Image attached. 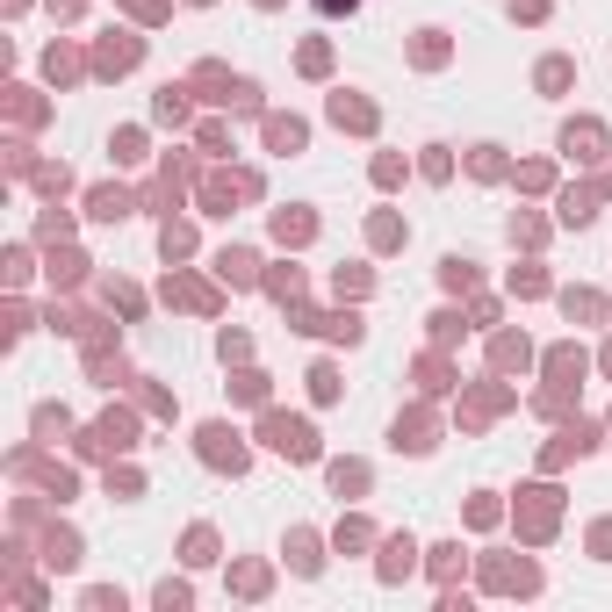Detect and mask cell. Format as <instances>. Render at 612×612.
<instances>
[{"label": "cell", "instance_id": "cell-1", "mask_svg": "<svg viewBox=\"0 0 612 612\" xmlns=\"http://www.w3.org/2000/svg\"><path fill=\"white\" fill-rule=\"evenodd\" d=\"M267 447L289 454V461H317V432H310V418H267Z\"/></svg>", "mask_w": 612, "mask_h": 612}, {"label": "cell", "instance_id": "cell-2", "mask_svg": "<svg viewBox=\"0 0 612 612\" xmlns=\"http://www.w3.org/2000/svg\"><path fill=\"white\" fill-rule=\"evenodd\" d=\"M202 461H209V469H231V476L245 469V447H238L231 425H202Z\"/></svg>", "mask_w": 612, "mask_h": 612}, {"label": "cell", "instance_id": "cell-3", "mask_svg": "<svg viewBox=\"0 0 612 612\" xmlns=\"http://www.w3.org/2000/svg\"><path fill=\"white\" fill-rule=\"evenodd\" d=\"M410 569H418V540H410V533H390V540H382V562H375V577H382V584H404Z\"/></svg>", "mask_w": 612, "mask_h": 612}, {"label": "cell", "instance_id": "cell-4", "mask_svg": "<svg viewBox=\"0 0 612 612\" xmlns=\"http://www.w3.org/2000/svg\"><path fill=\"white\" fill-rule=\"evenodd\" d=\"M281 555L296 562V577H317V569H324V555H317V533H289V540H281Z\"/></svg>", "mask_w": 612, "mask_h": 612}, {"label": "cell", "instance_id": "cell-5", "mask_svg": "<svg viewBox=\"0 0 612 612\" xmlns=\"http://www.w3.org/2000/svg\"><path fill=\"white\" fill-rule=\"evenodd\" d=\"M181 562H188V569H209V562H216V533H209V526H195V533L181 540Z\"/></svg>", "mask_w": 612, "mask_h": 612}, {"label": "cell", "instance_id": "cell-6", "mask_svg": "<svg viewBox=\"0 0 612 612\" xmlns=\"http://www.w3.org/2000/svg\"><path fill=\"white\" fill-rule=\"evenodd\" d=\"M87 216L115 223V216H130V195H123V188H94V195H87Z\"/></svg>", "mask_w": 612, "mask_h": 612}, {"label": "cell", "instance_id": "cell-7", "mask_svg": "<svg viewBox=\"0 0 612 612\" xmlns=\"http://www.w3.org/2000/svg\"><path fill=\"white\" fill-rule=\"evenodd\" d=\"M432 454V425H425V418H397V454Z\"/></svg>", "mask_w": 612, "mask_h": 612}, {"label": "cell", "instance_id": "cell-8", "mask_svg": "<svg viewBox=\"0 0 612 612\" xmlns=\"http://www.w3.org/2000/svg\"><path fill=\"white\" fill-rule=\"evenodd\" d=\"M267 144H274V152H303V123H296V115H274V123H267Z\"/></svg>", "mask_w": 612, "mask_h": 612}, {"label": "cell", "instance_id": "cell-9", "mask_svg": "<svg viewBox=\"0 0 612 612\" xmlns=\"http://www.w3.org/2000/svg\"><path fill=\"white\" fill-rule=\"evenodd\" d=\"M216 274L245 289V281H252V252H245V245H231V252H216Z\"/></svg>", "mask_w": 612, "mask_h": 612}, {"label": "cell", "instance_id": "cell-10", "mask_svg": "<svg viewBox=\"0 0 612 612\" xmlns=\"http://www.w3.org/2000/svg\"><path fill=\"white\" fill-rule=\"evenodd\" d=\"M44 569H80V540H73V533H51V548H44Z\"/></svg>", "mask_w": 612, "mask_h": 612}, {"label": "cell", "instance_id": "cell-11", "mask_svg": "<svg viewBox=\"0 0 612 612\" xmlns=\"http://www.w3.org/2000/svg\"><path fill=\"white\" fill-rule=\"evenodd\" d=\"M152 606H159V612H188V606H195V591L166 577V584H152Z\"/></svg>", "mask_w": 612, "mask_h": 612}, {"label": "cell", "instance_id": "cell-12", "mask_svg": "<svg viewBox=\"0 0 612 612\" xmlns=\"http://www.w3.org/2000/svg\"><path fill=\"white\" fill-rule=\"evenodd\" d=\"M123 65H137V36H123V44H102V73H123Z\"/></svg>", "mask_w": 612, "mask_h": 612}, {"label": "cell", "instance_id": "cell-13", "mask_svg": "<svg viewBox=\"0 0 612 612\" xmlns=\"http://www.w3.org/2000/svg\"><path fill=\"white\" fill-rule=\"evenodd\" d=\"M188 245H195V238H188V223H166V231H159V252H166V260H181Z\"/></svg>", "mask_w": 612, "mask_h": 612}, {"label": "cell", "instance_id": "cell-14", "mask_svg": "<svg viewBox=\"0 0 612 612\" xmlns=\"http://www.w3.org/2000/svg\"><path fill=\"white\" fill-rule=\"evenodd\" d=\"M360 483H368V469H360V461H339V469H331V490H339V498H346V490H360Z\"/></svg>", "mask_w": 612, "mask_h": 612}, {"label": "cell", "instance_id": "cell-15", "mask_svg": "<svg viewBox=\"0 0 612 612\" xmlns=\"http://www.w3.org/2000/svg\"><path fill=\"white\" fill-rule=\"evenodd\" d=\"M454 569H461V540H439L432 548V577H454Z\"/></svg>", "mask_w": 612, "mask_h": 612}, {"label": "cell", "instance_id": "cell-16", "mask_svg": "<svg viewBox=\"0 0 612 612\" xmlns=\"http://www.w3.org/2000/svg\"><path fill=\"white\" fill-rule=\"evenodd\" d=\"M87 606H94V612H123V606H130V598H123L115 584H94V591H87Z\"/></svg>", "mask_w": 612, "mask_h": 612}, {"label": "cell", "instance_id": "cell-17", "mask_svg": "<svg viewBox=\"0 0 612 612\" xmlns=\"http://www.w3.org/2000/svg\"><path fill=\"white\" fill-rule=\"evenodd\" d=\"M439 274H447V289H469V281H476V260H447Z\"/></svg>", "mask_w": 612, "mask_h": 612}, {"label": "cell", "instance_id": "cell-18", "mask_svg": "<svg viewBox=\"0 0 612 612\" xmlns=\"http://www.w3.org/2000/svg\"><path fill=\"white\" fill-rule=\"evenodd\" d=\"M274 231H281V238H310V216H303V209H296V216L281 209V216H274Z\"/></svg>", "mask_w": 612, "mask_h": 612}, {"label": "cell", "instance_id": "cell-19", "mask_svg": "<svg viewBox=\"0 0 612 612\" xmlns=\"http://www.w3.org/2000/svg\"><path fill=\"white\" fill-rule=\"evenodd\" d=\"M181 115H188V102H181V87H166V94H159V123H181Z\"/></svg>", "mask_w": 612, "mask_h": 612}, {"label": "cell", "instance_id": "cell-20", "mask_svg": "<svg viewBox=\"0 0 612 612\" xmlns=\"http://www.w3.org/2000/svg\"><path fill=\"white\" fill-rule=\"evenodd\" d=\"M331 115H339V123H353V130H368V108H360V102H346V94L331 102Z\"/></svg>", "mask_w": 612, "mask_h": 612}, {"label": "cell", "instance_id": "cell-21", "mask_svg": "<svg viewBox=\"0 0 612 612\" xmlns=\"http://www.w3.org/2000/svg\"><path fill=\"white\" fill-rule=\"evenodd\" d=\"M310 390H317V404H331V397H339V375H331V368H317V375H310Z\"/></svg>", "mask_w": 612, "mask_h": 612}, {"label": "cell", "instance_id": "cell-22", "mask_svg": "<svg viewBox=\"0 0 612 612\" xmlns=\"http://www.w3.org/2000/svg\"><path fill=\"white\" fill-rule=\"evenodd\" d=\"M591 548H598V562H612V518H606V526H591Z\"/></svg>", "mask_w": 612, "mask_h": 612}, {"label": "cell", "instance_id": "cell-23", "mask_svg": "<svg viewBox=\"0 0 612 612\" xmlns=\"http://www.w3.org/2000/svg\"><path fill=\"white\" fill-rule=\"evenodd\" d=\"M317 7H324V15H353V0H317Z\"/></svg>", "mask_w": 612, "mask_h": 612}, {"label": "cell", "instance_id": "cell-24", "mask_svg": "<svg viewBox=\"0 0 612 612\" xmlns=\"http://www.w3.org/2000/svg\"><path fill=\"white\" fill-rule=\"evenodd\" d=\"M606 368H612V353H606Z\"/></svg>", "mask_w": 612, "mask_h": 612}]
</instances>
